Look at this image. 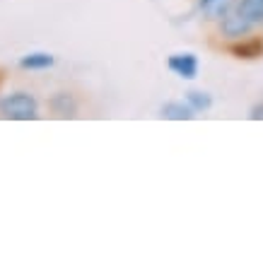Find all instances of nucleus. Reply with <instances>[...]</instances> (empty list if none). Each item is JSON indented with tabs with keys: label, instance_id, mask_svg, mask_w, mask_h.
Segmentation results:
<instances>
[{
	"label": "nucleus",
	"instance_id": "f257e3e1",
	"mask_svg": "<svg viewBox=\"0 0 263 263\" xmlns=\"http://www.w3.org/2000/svg\"><path fill=\"white\" fill-rule=\"evenodd\" d=\"M0 114L10 121H34L39 119V102L29 92H12L0 99Z\"/></svg>",
	"mask_w": 263,
	"mask_h": 263
},
{
	"label": "nucleus",
	"instance_id": "f03ea898",
	"mask_svg": "<svg viewBox=\"0 0 263 263\" xmlns=\"http://www.w3.org/2000/svg\"><path fill=\"white\" fill-rule=\"evenodd\" d=\"M254 27L256 24L251 22V20H247L237 8L230 10V12L220 20V34L230 41H237V39H241V36H247Z\"/></svg>",
	"mask_w": 263,
	"mask_h": 263
},
{
	"label": "nucleus",
	"instance_id": "7ed1b4c3",
	"mask_svg": "<svg viewBox=\"0 0 263 263\" xmlns=\"http://www.w3.org/2000/svg\"><path fill=\"white\" fill-rule=\"evenodd\" d=\"M167 68L174 75H179L181 80H196L200 70V63L196 53H172L167 58Z\"/></svg>",
	"mask_w": 263,
	"mask_h": 263
},
{
	"label": "nucleus",
	"instance_id": "20e7f679",
	"mask_svg": "<svg viewBox=\"0 0 263 263\" xmlns=\"http://www.w3.org/2000/svg\"><path fill=\"white\" fill-rule=\"evenodd\" d=\"M234 58L239 61H258L263 58V39L261 36H251V39H237L227 46Z\"/></svg>",
	"mask_w": 263,
	"mask_h": 263
},
{
	"label": "nucleus",
	"instance_id": "39448f33",
	"mask_svg": "<svg viewBox=\"0 0 263 263\" xmlns=\"http://www.w3.org/2000/svg\"><path fill=\"white\" fill-rule=\"evenodd\" d=\"M48 109H51L53 116H58V119H75L80 104H78V99H75L72 92H56V95L48 99Z\"/></svg>",
	"mask_w": 263,
	"mask_h": 263
},
{
	"label": "nucleus",
	"instance_id": "423d86ee",
	"mask_svg": "<svg viewBox=\"0 0 263 263\" xmlns=\"http://www.w3.org/2000/svg\"><path fill=\"white\" fill-rule=\"evenodd\" d=\"M160 116L167 121H191L196 119V111L189 106V102H164Z\"/></svg>",
	"mask_w": 263,
	"mask_h": 263
},
{
	"label": "nucleus",
	"instance_id": "0eeeda50",
	"mask_svg": "<svg viewBox=\"0 0 263 263\" xmlns=\"http://www.w3.org/2000/svg\"><path fill=\"white\" fill-rule=\"evenodd\" d=\"M53 63H56V56L44 53V51H34V53H27L20 58L22 70H48V68H53Z\"/></svg>",
	"mask_w": 263,
	"mask_h": 263
},
{
	"label": "nucleus",
	"instance_id": "6e6552de",
	"mask_svg": "<svg viewBox=\"0 0 263 263\" xmlns=\"http://www.w3.org/2000/svg\"><path fill=\"white\" fill-rule=\"evenodd\" d=\"M186 102L196 114H205L213 109V95L203 92V89H189L186 92Z\"/></svg>",
	"mask_w": 263,
	"mask_h": 263
},
{
	"label": "nucleus",
	"instance_id": "1a4fd4ad",
	"mask_svg": "<svg viewBox=\"0 0 263 263\" xmlns=\"http://www.w3.org/2000/svg\"><path fill=\"white\" fill-rule=\"evenodd\" d=\"M237 10L254 24H263V0H237Z\"/></svg>",
	"mask_w": 263,
	"mask_h": 263
},
{
	"label": "nucleus",
	"instance_id": "9d476101",
	"mask_svg": "<svg viewBox=\"0 0 263 263\" xmlns=\"http://www.w3.org/2000/svg\"><path fill=\"white\" fill-rule=\"evenodd\" d=\"M249 119L251 121H263V99L256 102L251 109H249Z\"/></svg>",
	"mask_w": 263,
	"mask_h": 263
},
{
	"label": "nucleus",
	"instance_id": "9b49d317",
	"mask_svg": "<svg viewBox=\"0 0 263 263\" xmlns=\"http://www.w3.org/2000/svg\"><path fill=\"white\" fill-rule=\"evenodd\" d=\"M213 3H217V0H198V5H200V10H205L208 5H213Z\"/></svg>",
	"mask_w": 263,
	"mask_h": 263
}]
</instances>
